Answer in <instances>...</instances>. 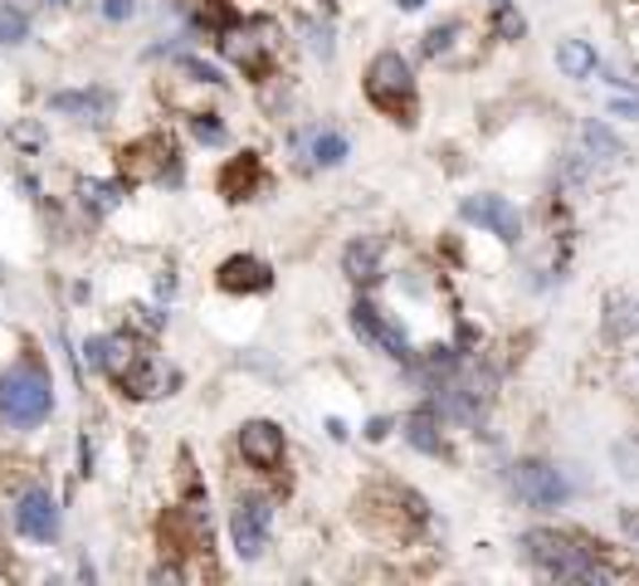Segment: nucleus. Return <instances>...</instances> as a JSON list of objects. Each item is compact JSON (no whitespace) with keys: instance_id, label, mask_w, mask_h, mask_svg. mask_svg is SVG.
Segmentation results:
<instances>
[{"instance_id":"5","label":"nucleus","mask_w":639,"mask_h":586,"mask_svg":"<svg viewBox=\"0 0 639 586\" xmlns=\"http://www.w3.org/2000/svg\"><path fill=\"white\" fill-rule=\"evenodd\" d=\"M10 528H15L25 543H40V547H54L64 533V513H59V499H54L50 489H25L15 499V509H10Z\"/></svg>"},{"instance_id":"8","label":"nucleus","mask_w":639,"mask_h":586,"mask_svg":"<svg viewBox=\"0 0 639 586\" xmlns=\"http://www.w3.org/2000/svg\"><path fill=\"white\" fill-rule=\"evenodd\" d=\"M459 216L469 220V225H478V230L498 235L503 245H518V240H522V216H518V206H508V200L494 196V191L464 196V200H459Z\"/></svg>"},{"instance_id":"9","label":"nucleus","mask_w":639,"mask_h":586,"mask_svg":"<svg viewBox=\"0 0 639 586\" xmlns=\"http://www.w3.org/2000/svg\"><path fill=\"white\" fill-rule=\"evenodd\" d=\"M283 449H289L283 425H273V421H245L239 425V455H245L254 469H264V475H273V469L283 465Z\"/></svg>"},{"instance_id":"10","label":"nucleus","mask_w":639,"mask_h":586,"mask_svg":"<svg viewBox=\"0 0 639 586\" xmlns=\"http://www.w3.org/2000/svg\"><path fill=\"white\" fill-rule=\"evenodd\" d=\"M342 274H347L351 284H376V279H386V240L357 235V240L342 250Z\"/></svg>"},{"instance_id":"7","label":"nucleus","mask_w":639,"mask_h":586,"mask_svg":"<svg viewBox=\"0 0 639 586\" xmlns=\"http://www.w3.org/2000/svg\"><path fill=\"white\" fill-rule=\"evenodd\" d=\"M351 328H357V337H367L376 352L396 357V362H410V357H415V347H410V333L401 328V323H391L367 299H357V308H351Z\"/></svg>"},{"instance_id":"18","label":"nucleus","mask_w":639,"mask_h":586,"mask_svg":"<svg viewBox=\"0 0 639 586\" xmlns=\"http://www.w3.org/2000/svg\"><path fill=\"white\" fill-rule=\"evenodd\" d=\"M596 50H591L586 40H562L556 44V69H562L566 78H591L596 74Z\"/></svg>"},{"instance_id":"15","label":"nucleus","mask_w":639,"mask_h":586,"mask_svg":"<svg viewBox=\"0 0 639 586\" xmlns=\"http://www.w3.org/2000/svg\"><path fill=\"white\" fill-rule=\"evenodd\" d=\"M303 156H307V166L333 172V166H342L351 156V142H347V132H337V128H317L313 138H307V146H303Z\"/></svg>"},{"instance_id":"19","label":"nucleus","mask_w":639,"mask_h":586,"mask_svg":"<svg viewBox=\"0 0 639 586\" xmlns=\"http://www.w3.org/2000/svg\"><path fill=\"white\" fill-rule=\"evenodd\" d=\"M122 196H128L122 182H78V200H84L88 216H108V210H118Z\"/></svg>"},{"instance_id":"20","label":"nucleus","mask_w":639,"mask_h":586,"mask_svg":"<svg viewBox=\"0 0 639 586\" xmlns=\"http://www.w3.org/2000/svg\"><path fill=\"white\" fill-rule=\"evenodd\" d=\"M30 40V15L20 10V0H0V44H25Z\"/></svg>"},{"instance_id":"12","label":"nucleus","mask_w":639,"mask_h":586,"mask_svg":"<svg viewBox=\"0 0 639 586\" xmlns=\"http://www.w3.org/2000/svg\"><path fill=\"white\" fill-rule=\"evenodd\" d=\"M112 381L122 387V397L147 401V397H156V391H162V362H156L152 352H137V347H132V357L112 371Z\"/></svg>"},{"instance_id":"1","label":"nucleus","mask_w":639,"mask_h":586,"mask_svg":"<svg viewBox=\"0 0 639 586\" xmlns=\"http://www.w3.org/2000/svg\"><path fill=\"white\" fill-rule=\"evenodd\" d=\"M522 557L552 582H615V567L596 557V547L576 543L566 533H552V528H532V533L518 538Z\"/></svg>"},{"instance_id":"13","label":"nucleus","mask_w":639,"mask_h":586,"mask_svg":"<svg viewBox=\"0 0 639 586\" xmlns=\"http://www.w3.org/2000/svg\"><path fill=\"white\" fill-rule=\"evenodd\" d=\"M215 279H220L225 293H264V289H273V269L264 264V259H249V254L225 259Z\"/></svg>"},{"instance_id":"31","label":"nucleus","mask_w":639,"mask_h":586,"mask_svg":"<svg viewBox=\"0 0 639 586\" xmlns=\"http://www.w3.org/2000/svg\"><path fill=\"white\" fill-rule=\"evenodd\" d=\"M620 523H625V533H630V538H635V547H639V513H625Z\"/></svg>"},{"instance_id":"34","label":"nucleus","mask_w":639,"mask_h":586,"mask_svg":"<svg viewBox=\"0 0 639 586\" xmlns=\"http://www.w3.org/2000/svg\"><path fill=\"white\" fill-rule=\"evenodd\" d=\"M44 6H68V0H44Z\"/></svg>"},{"instance_id":"33","label":"nucleus","mask_w":639,"mask_h":586,"mask_svg":"<svg viewBox=\"0 0 639 586\" xmlns=\"http://www.w3.org/2000/svg\"><path fill=\"white\" fill-rule=\"evenodd\" d=\"M401 10H425V0H396Z\"/></svg>"},{"instance_id":"26","label":"nucleus","mask_w":639,"mask_h":586,"mask_svg":"<svg viewBox=\"0 0 639 586\" xmlns=\"http://www.w3.org/2000/svg\"><path fill=\"white\" fill-rule=\"evenodd\" d=\"M181 69H186V74H196L201 84H210V88H220V84H225V74L215 69V64H205V59H191V54H186V59H181Z\"/></svg>"},{"instance_id":"25","label":"nucleus","mask_w":639,"mask_h":586,"mask_svg":"<svg viewBox=\"0 0 639 586\" xmlns=\"http://www.w3.org/2000/svg\"><path fill=\"white\" fill-rule=\"evenodd\" d=\"M454 35H459V25H454V20H444V25H435L425 35V54H444L454 44Z\"/></svg>"},{"instance_id":"16","label":"nucleus","mask_w":639,"mask_h":586,"mask_svg":"<svg viewBox=\"0 0 639 586\" xmlns=\"http://www.w3.org/2000/svg\"><path fill=\"white\" fill-rule=\"evenodd\" d=\"M401 431H405V440H410V445L420 449V455H440V449H444V435H440V411H435V401H430V405H420V411H410Z\"/></svg>"},{"instance_id":"17","label":"nucleus","mask_w":639,"mask_h":586,"mask_svg":"<svg viewBox=\"0 0 639 586\" xmlns=\"http://www.w3.org/2000/svg\"><path fill=\"white\" fill-rule=\"evenodd\" d=\"M581 152H586L591 162H620V156H625V142L615 138L606 122H586V128H581Z\"/></svg>"},{"instance_id":"24","label":"nucleus","mask_w":639,"mask_h":586,"mask_svg":"<svg viewBox=\"0 0 639 586\" xmlns=\"http://www.w3.org/2000/svg\"><path fill=\"white\" fill-rule=\"evenodd\" d=\"M615 465H620L625 479H639V440H620L615 445Z\"/></svg>"},{"instance_id":"32","label":"nucleus","mask_w":639,"mask_h":586,"mask_svg":"<svg viewBox=\"0 0 639 586\" xmlns=\"http://www.w3.org/2000/svg\"><path fill=\"white\" fill-rule=\"evenodd\" d=\"M327 435H333V440H347V425H342L337 415H333V421H327Z\"/></svg>"},{"instance_id":"11","label":"nucleus","mask_w":639,"mask_h":586,"mask_svg":"<svg viewBox=\"0 0 639 586\" xmlns=\"http://www.w3.org/2000/svg\"><path fill=\"white\" fill-rule=\"evenodd\" d=\"M50 112H64L74 122H108L112 118V94L108 88H64L50 98Z\"/></svg>"},{"instance_id":"29","label":"nucleus","mask_w":639,"mask_h":586,"mask_svg":"<svg viewBox=\"0 0 639 586\" xmlns=\"http://www.w3.org/2000/svg\"><path fill=\"white\" fill-rule=\"evenodd\" d=\"M386 431H391V421H386V415H376V421L367 425V440H386Z\"/></svg>"},{"instance_id":"27","label":"nucleus","mask_w":639,"mask_h":586,"mask_svg":"<svg viewBox=\"0 0 639 586\" xmlns=\"http://www.w3.org/2000/svg\"><path fill=\"white\" fill-rule=\"evenodd\" d=\"M132 15H137V0H102V20H112V25H122Z\"/></svg>"},{"instance_id":"14","label":"nucleus","mask_w":639,"mask_h":586,"mask_svg":"<svg viewBox=\"0 0 639 586\" xmlns=\"http://www.w3.org/2000/svg\"><path fill=\"white\" fill-rule=\"evenodd\" d=\"M128 357H132V337H122V333H102V337H88L84 343L88 371H102V377H112Z\"/></svg>"},{"instance_id":"28","label":"nucleus","mask_w":639,"mask_h":586,"mask_svg":"<svg viewBox=\"0 0 639 586\" xmlns=\"http://www.w3.org/2000/svg\"><path fill=\"white\" fill-rule=\"evenodd\" d=\"M15 142L20 146H44V132L34 128V122H25V128H15Z\"/></svg>"},{"instance_id":"21","label":"nucleus","mask_w":639,"mask_h":586,"mask_svg":"<svg viewBox=\"0 0 639 586\" xmlns=\"http://www.w3.org/2000/svg\"><path fill=\"white\" fill-rule=\"evenodd\" d=\"M606 328H610L615 337L639 333V299H630V293H615V299H610V318H606Z\"/></svg>"},{"instance_id":"6","label":"nucleus","mask_w":639,"mask_h":586,"mask_svg":"<svg viewBox=\"0 0 639 586\" xmlns=\"http://www.w3.org/2000/svg\"><path fill=\"white\" fill-rule=\"evenodd\" d=\"M367 94H371L376 108L401 112V104L415 98V69H410V59H401L396 50L376 54L371 69H367Z\"/></svg>"},{"instance_id":"22","label":"nucleus","mask_w":639,"mask_h":586,"mask_svg":"<svg viewBox=\"0 0 639 586\" xmlns=\"http://www.w3.org/2000/svg\"><path fill=\"white\" fill-rule=\"evenodd\" d=\"M303 35H307V44H313V54H323V59H333V25H317V20H307L303 25Z\"/></svg>"},{"instance_id":"4","label":"nucleus","mask_w":639,"mask_h":586,"mask_svg":"<svg viewBox=\"0 0 639 586\" xmlns=\"http://www.w3.org/2000/svg\"><path fill=\"white\" fill-rule=\"evenodd\" d=\"M273 538V503L264 493H239L230 503V543L239 562H259Z\"/></svg>"},{"instance_id":"2","label":"nucleus","mask_w":639,"mask_h":586,"mask_svg":"<svg viewBox=\"0 0 639 586\" xmlns=\"http://www.w3.org/2000/svg\"><path fill=\"white\" fill-rule=\"evenodd\" d=\"M54 415V381L40 362H15L0 371V421L10 431H34Z\"/></svg>"},{"instance_id":"3","label":"nucleus","mask_w":639,"mask_h":586,"mask_svg":"<svg viewBox=\"0 0 639 586\" xmlns=\"http://www.w3.org/2000/svg\"><path fill=\"white\" fill-rule=\"evenodd\" d=\"M508 484H512L522 509H538V513H552L572 499V479H566V469L552 465V459H518Z\"/></svg>"},{"instance_id":"23","label":"nucleus","mask_w":639,"mask_h":586,"mask_svg":"<svg viewBox=\"0 0 639 586\" xmlns=\"http://www.w3.org/2000/svg\"><path fill=\"white\" fill-rule=\"evenodd\" d=\"M191 132H196L201 142H225V122L215 118V112H196V118H191Z\"/></svg>"},{"instance_id":"30","label":"nucleus","mask_w":639,"mask_h":586,"mask_svg":"<svg viewBox=\"0 0 639 586\" xmlns=\"http://www.w3.org/2000/svg\"><path fill=\"white\" fill-rule=\"evenodd\" d=\"M615 112H620V118H639V104L635 98H615Z\"/></svg>"}]
</instances>
